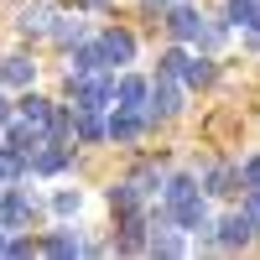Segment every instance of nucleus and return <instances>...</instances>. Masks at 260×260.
I'll use <instances>...</instances> for the list:
<instances>
[{
	"label": "nucleus",
	"instance_id": "f257e3e1",
	"mask_svg": "<svg viewBox=\"0 0 260 260\" xmlns=\"http://www.w3.org/2000/svg\"><path fill=\"white\" fill-rule=\"evenodd\" d=\"M68 99H73V110H110L115 78L110 73H68Z\"/></svg>",
	"mask_w": 260,
	"mask_h": 260
},
{
	"label": "nucleus",
	"instance_id": "f03ea898",
	"mask_svg": "<svg viewBox=\"0 0 260 260\" xmlns=\"http://www.w3.org/2000/svg\"><path fill=\"white\" fill-rule=\"evenodd\" d=\"M182 110V83L177 73H156V83L146 89V115L151 120H167V115H177Z\"/></svg>",
	"mask_w": 260,
	"mask_h": 260
},
{
	"label": "nucleus",
	"instance_id": "7ed1b4c3",
	"mask_svg": "<svg viewBox=\"0 0 260 260\" xmlns=\"http://www.w3.org/2000/svg\"><path fill=\"white\" fill-rule=\"evenodd\" d=\"M104 136H110L115 146H136L146 136V115L141 110H125V104H115V115L104 120Z\"/></svg>",
	"mask_w": 260,
	"mask_h": 260
},
{
	"label": "nucleus",
	"instance_id": "20e7f679",
	"mask_svg": "<svg viewBox=\"0 0 260 260\" xmlns=\"http://www.w3.org/2000/svg\"><path fill=\"white\" fill-rule=\"evenodd\" d=\"M250 240H255V229H250V219H245V208L213 224V245H219V250H245Z\"/></svg>",
	"mask_w": 260,
	"mask_h": 260
},
{
	"label": "nucleus",
	"instance_id": "39448f33",
	"mask_svg": "<svg viewBox=\"0 0 260 260\" xmlns=\"http://www.w3.org/2000/svg\"><path fill=\"white\" fill-rule=\"evenodd\" d=\"M146 219H141V213H125V224H120V240L110 245L115 255H146Z\"/></svg>",
	"mask_w": 260,
	"mask_h": 260
},
{
	"label": "nucleus",
	"instance_id": "423d86ee",
	"mask_svg": "<svg viewBox=\"0 0 260 260\" xmlns=\"http://www.w3.org/2000/svg\"><path fill=\"white\" fill-rule=\"evenodd\" d=\"M167 31L182 42H198V31H203V16H198V6H172V16H167Z\"/></svg>",
	"mask_w": 260,
	"mask_h": 260
},
{
	"label": "nucleus",
	"instance_id": "0eeeda50",
	"mask_svg": "<svg viewBox=\"0 0 260 260\" xmlns=\"http://www.w3.org/2000/svg\"><path fill=\"white\" fill-rule=\"evenodd\" d=\"M203 192H208V198L240 192V167H203Z\"/></svg>",
	"mask_w": 260,
	"mask_h": 260
},
{
	"label": "nucleus",
	"instance_id": "6e6552de",
	"mask_svg": "<svg viewBox=\"0 0 260 260\" xmlns=\"http://www.w3.org/2000/svg\"><path fill=\"white\" fill-rule=\"evenodd\" d=\"M146 89H151L146 78L120 73V78H115V104H125V110H141V115H146Z\"/></svg>",
	"mask_w": 260,
	"mask_h": 260
},
{
	"label": "nucleus",
	"instance_id": "1a4fd4ad",
	"mask_svg": "<svg viewBox=\"0 0 260 260\" xmlns=\"http://www.w3.org/2000/svg\"><path fill=\"white\" fill-rule=\"evenodd\" d=\"M68 73H110L104 47H99V42H73V68Z\"/></svg>",
	"mask_w": 260,
	"mask_h": 260
},
{
	"label": "nucleus",
	"instance_id": "9d476101",
	"mask_svg": "<svg viewBox=\"0 0 260 260\" xmlns=\"http://www.w3.org/2000/svg\"><path fill=\"white\" fill-rule=\"evenodd\" d=\"M99 47H104V62H110V68H120V62L136 57V37H130V31H104Z\"/></svg>",
	"mask_w": 260,
	"mask_h": 260
},
{
	"label": "nucleus",
	"instance_id": "9b49d317",
	"mask_svg": "<svg viewBox=\"0 0 260 260\" xmlns=\"http://www.w3.org/2000/svg\"><path fill=\"white\" fill-rule=\"evenodd\" d=\"M31 78H37V62H26V57L0 62V83H11V89H31Z\"/></svg>",
	"mask_w": 260,
	"mask_h": 260
},
{
	"label": "nucleus",
	"instance_id": "f8f14e48",
	"mask_svg": "<svg viewBox=\"0 0 260 260\" xmlns=\"http://www.w3.org/2000/svg\"><path fill=\"white\" fill-rule=\"evenodd\" d=\"M73 136H78V141H104L99 110H73Z\"/></svg>",
	"mask_w": 260,
	"mask_h": 260
},
{
	"label": "nucleus",
	"instance_id": "ddd939ff",
	"mask_svg": "<svg viewBox=\"0 0 260 260\" xmlns=\"http://www.w3.org/2000/svg\"><path fill=\"white\" fill-rule=\"evenodd\" d=\"M110 208L115 213H141V187L136 182H115L110 187Z\"/></svg>",
	"mask_w": 260,
	"mask_h": 260
},
{
	"label": "nucleus",
	"instance_id": "4468645a",
	"mask_svg": "<svg viewBox=\"0 0 260 260\" xmlns=\"http://www.w3.org/2000/svg\"><path fill=\"white\" fill-rule=\"evenodd\" d=\"M16 26L26 31V37H31V31H47V26H52V6H42V0H37V6H26V11L16 16Z\"/></svg>",
	"mask_w": 260,
	"mask_h": 260
},
{
	"label": "nucleus",
	"instance_id": "2eb2a0df",
	"mask_svg": "<svg viewBox=\"0 0 260 260\" xmlns=\"http://www.w3.org/2000/svg\"><path fill=\"white\" fill-rule=\"evenodd\" d=\"M177 73H182L187 89H203V83H213V62H208V57H187Z\"/></svg>",
	"mask_w": 260,
	"mask_h": 260
},
{
	"label": "nucleus",
	"instance_id": "dca6fc26",
	"mask_svg": "<svg viewBox=\"0 0 260 260\" xmlns=\"http://www.w3.org/2000/svg\"><path fill=\"white\" fill-rule=\"evenodd\" d=\"M16 177H26V151L0 146V182H16Z\"/></svg>",
	"mask_w": 260,
	"mask_h": 260
},
{
	"label": "nucleus",
	"instance_id": "f3484780",
	"mask_svg": "<svg viewBox=\"0 0 260 260\" xmlns=\"http://www.w3.org/2000/svg\"><path fill=\"white\" fill-rule=\"evenodd\" d=\"M47 110H52V104L42 99V94H31V89H26V94L16 99V115H26L31 125H47Z\"/></svg>",
	"mask_w": 260,
	"mask_h": 260
},
{
	"label": "nucleus",
	"instance_id": "a211bd4d",
	"mask_svg": "<svg viewBox=\"0 0 260 260\" xmlns=\"http://www.w3.org/2000/svg\"><path fill=\"white\" fill-rule=\"evenodd\" d=\"M130 182L141 187V198H151V192H161V182H167V172H161V167H141V172H136V177H130Z\"/></svg>",
	"mask_w": 260,
	"mask_h": 260
},
{
	"label": "nucleus",
	"instance_id": "6ab92c4d",
	"mask_svg": "<svg viewBox=\"0 0 260 260\" xmlns=\"http://www.w3.org/2000/svg\"><path fill=\"white\" fill-rule=\"evenodd\" d=\"M78 234H47V240H42V255H78Z\"/></svg>",
	"mask_w": 260,
	"mask_h": 260
},
{
	"label": "nucleus",
	"instance_id": "aec40b11",
	"mask_svg": "<svg viewBox=\"0 0 260 260\" xmlns=\"http://www.w3.org/2000/svg\"><path fill=\"white\" fill-rule=\"evenodd\" d=\"M57 21V26H47L57 42H62V47H73V42H83V21H62V16H52Z\"/></svg>",
	"mask_w": 260,
	"mask_h": 260
},
{
	"label": "nucleus",
	"instance_id": "412c9836",
	"mask_svg": "<svg viewBox=\"0 0 260 260\" xmlns=\"http://www.w3.org/2000/svg\"><path fill=\"white\" fill-rule=\"evenodd\" d=\"M52 208L62 213V219H73V213L83 208V192H57V198H52Z\"/></svg>",
	"mask_w": 260,
	"mask_h": 260
},
{
	"label": "nucleus",
	"instance_id": "4be33fe9",
	"mask_svg": "<svg viewBox=\"0 0 260 260\" xmlns=\"http://www.w3.org/2000/svg\"><path fill=\"white\" fill-rule=\"evenodd\" d=\"M245 219H250V229L260 234V187H250V198H245Z\"/></svg>",
	"mask_w": 260,
	"mask_h": 260
},
{
	"label": "nucleus",
	"instance_id": "5701e85b",
	"mask_svg": "<svg viewBox=\"0 0 260 260\" xmlns=\"http://www.w3.org/2000/svg\"><path fill=\"white\" fill-rule=\"evenodd\" d=\"M240 187H260V156H250L240 167Z\"/></svg>",
	"mask_w": 260,
	"mask_h": 260
},
{
	"label": "nucleus",
	"instance_id": "b1692460",
	"mask_svg": "<svg viewBox=\"0 0 260 260\" xmlns=\"http://www.w3.org/2000/svg\"><path fill=\"white\" fill-rule=\"evenodd\" d=\"M6 255H31V240H6Z\"/></svg>",
	"mask_w": 260,
	"mask_h": 260
},
{
	"label": "nucleus",
	"instance_id": "393cba45",
	"mask_svg": "<svg viewBox=\"0 0 260 260\" xmlns=\"http://www.w3.org/2000/svg\"><path fill=\"white\" fill-rule=\"evenodd\" d=\"M78 6H89V11H104V6H110V0H78Z\"/></svg>",
	"mask_w": 260,
	"mask_h": 260
},
{
	"label": "nucleus",
	"instance_id": "a878e982",
	"mask_svg": "<svg viewBox=\"0 0 260 260\" xmlns=\"http://www.w3.org/2000/svg\"><path fill=\"white\" fill-rule=\"evenodd\" d=\"M6 120H11V104H6V99H0V130H6Z\"/></svg>",
	"mask_w": 260,
	"mask_h": 260
},
{
	"label": "nucleus",
	"instance_id": "bb28decb",
	"mask_svg": "<svg viewBox=\"0 0 260 260\" xmlns=\"http://www.w3.org/2000/svg\"><path fill=\"white\" fill-rule=\"evenodd\" d=\"M0 255H6V224H0Z\"/></svg>",
	"mask_w": 260,
	"mask_h": 260
}]
</instances>
